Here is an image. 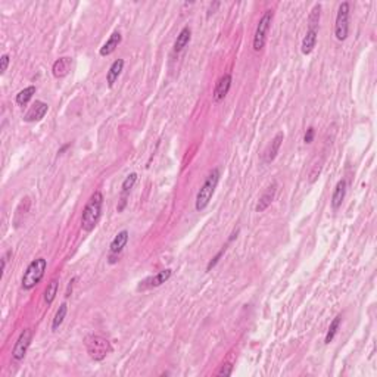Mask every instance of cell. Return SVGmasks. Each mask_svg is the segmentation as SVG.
Segmentation results:
<instances>
[{
	"label": "cell",
	"mask_w": 377,
	"mask_h": 377,
	"mask_svg": "<svg viewBox=\"0 0 377 377\" xmlns=\"http://www.w3.org/2000/svg\"><path fill=\"white\" fill-rule=\"evenodd\" d=\"M232 373H233V365L225 363V364L221 365V368L218 370L217 376H232Z\"/></svg>",
	"instance_id": "obj_27"
},
{
	"label": "cell",
	"mask_w": 377,
	"mask_h": 377,
	"mask_svg": "<svg viewBox=\"0 0 377 377\" xmlns=\"http://www.w3.org/2000/svg\"><path fill=\"white\" fill-rule=\"evenodd\" d=\"M70 146H71V143H67V144H64V146H62V148H60V149L58 151V155H62V153L65 152V151H67V149H68Z\"/></svg>",
	"instance_id": "obj_33"
},
{
	"label": "cell",
	"mask_w": 377,
	"mask_h": 377,
	"mask_svg": "<svg viewBox=\"0 0 377 377\" xmlns=\"http://www.w3.org/2000/svg\"><path fill=\"white\" fill-rule=\"evenodd\" d=\"M345 196H346V181L345 180H339L336 187L333 190V195H331V206L333 210H338L341 208L343 200H345Z\"/></svg>",
	"instance_id": "obj_18"
},
{
	"label": "cell",
	"mask_w": 377,
	"mask_h": 377,
	"mask_svg": "<svg viewBox=\"0 0 377 377\" xmlns=\"http://www.w3.org/2000/svg\"><path fill=\"white\" fill-rule=\"evenodd\" d=\"M341 323H342V316H338V317L333 318V321L330 323L329 330H327L326 339H324V343H326V345H329L330 342L334 339V336H336V333H338V329H339Z\"/></svg>",
	"instance_id": "obj_25"
},
{
	"label": "cell",
	"mask_w": 377,
	"mask_h": 377,
	"mask_svg": "<svg viewBox=\"0 0 377 377\" xmlns=\"http://www.w3.org/2000/svg\"><path fill=\"white\" fill-rule=\"evenodd\" d=\"M102 206H103V195L100 192H94L82 211L81 227L84 232L87 233L93 232L102 217Z\"/></svg>",
	"instance_id": "obj_1"
},
{
	"label": "cell",
	"mask_w": 377,
	"mask_h": 377,
	"mask_svg": "<svg viewBox=\"0 0 377 377\" xmlns=\"http://www.w3.org/2000/svg\"><path fill=\"white\" fill-rule=\"evenodd\" d=\"M129 237L130 235L127 230L119 232L114 237V240L111 242V246H109V264H114V257L118 258V255L124 250V247H125L127 242H129Z\"/></svg>",
	"instance_id": "obj_10"
},
{
	"label": "cell",
	"mask_w": 377,
	"mask_h": 377,
	"mask_svg": "<svg viewBox=\"0 0 377 377\" xmlns=\"http://www.w3.org/2000/svg\"><path fill=\"white\" fill-rule=\"evenodd\" d=\"M218 6H220V2H214V5H211V6H210V9H208V13H206V16L210 18L212 13H215V9H217Z\"/></svg>",
	"instance_id": "obj_31"
},
{
	"label": "cell",
	"mask_w": 377,
	"mask_h": 377,
	"mask_svg": "<svg viewBox=\"0 0 377 377\" xmlns=\"http://www.w3.org/2000/svg\"><path fill=\"white\" fill-rule=\"evenodd\" d=\"M232 87V75L230 74H224L223 77H220V80L215 84L214 89V100L215 102H221L224 97L228 94Z\"/></svg>",
	"instance_id": "obj_13"
},
{
	"label": "cell",
	"mask_w": 377,
	"mask_h": 377,
	"mask_svg": "<svg viewBox=\"0 0 377 377\" xmlns=\"http://www.w3.org/2000/svg\"><path fill=\"white\" fill-rule=\"evenodd\" d=\"M58 287H59L58 279L50 280V283L47 284L46 290H45V301H46L47 305H50V304L55 301V298H56V295H58Z\"/></svg>",
	"instance_id": "obj_22"
},
{
	"label": "cell",
	"mask_w": 377,
	"mask_h": 377,
	"mask_svg": "<svg viewBox=\"0 0 377 377\" xmlns=\"http://www.w3.org/2000/svg\"><path fill=\"white\" fill-rule=\"evenodd\" d=\"M349 11H351V5L348 2H343L339 6L336 24H334V35L339 41L346 40L349 33Z\"/></svg>",
	"instance_id": "obj_7"
},
{
	"label": "cell",
	"mask_w": 377,
	"mask_h": 377,
	"mask_svg": "<svg viewBox=\"0 0 377 377\" xmlns=\"http://www.w3.org/2000/svg\"><path fill=\"white\" fill-rule=\"evenodd\" d=\"M283 140H284V134H283V131H279V133L274 136V139L271 140L270 144L267 146L265 152H264V162L270 164V162H273V161L276 159L277 153H279L280 148H282Z\"/></svg>",
	"instance_id": "obj_12"
},
{
	"label": "cell",
	"mask_w": 377,
	"mask_h": 377,
	"mask_svg": "<svg viewBox=\"0 0 377 377\" xmlns=\"http://www.w3.org/2000/svg\"><path fill=\"white\" fill-rule=\"evenodd\" d=\"M271 23H273V11H265L264 15L261 16L258 25H257V31L254 35V43L252 47L255 52L262 50L265 46V41H267V34H268V30H270Z\"/></svg>",
	"instance_id": "obj_6"
},
{
	"label": "cell",
	"mask_w": 377,
	"mask_h": 377,
	"mask_svg": "<svg viewBox=\"0 0 377 377\" xmlns=\"http://www.w3.org/2000/svg\"><path fill=\"white\" fill-rule=\"evenodd\" d=\"M320 18H321V5H314V8L311 9V13L308 16V30L306 34L302 40V46H301V52L304 55H309L312 53V50L316 49L318 38V30H320Z\"/></svg>",
	"instance_id": "obj_2"
},
{
	"label": "cell",
	"mask_w": 377,
	"mask_h": 377,
	"mask_svg": "<svg viewBox=\"0 0 377 377\" xmlns=\"http://www.w3.org/2000/svg\"><path fill=\"white\" fill-rule=\"evenodd\" d=\"M276 192H277V183H273L270 187L267 188L264 193H262V196L259 198L258 200V205H257V212H262L265 211L268 206L271 205V202L274 200L276 198Z\"/></svg>",
	"instance_id": "obj_17"
},
{
	"label": "cell",
	"mask_w": 377,
	"mask_h": 377,
	"mask_svg": "<svg viewBox=\"0 0 377 377\" xmlns=\"http://www.w3.org/2000/svg\"><path fill=\"white\" fill-rule=\"evenodd\" d=\"M321 171H323V158L316 159L312 162L311 168H309V173H308V181L309 183H316L320 174H321Z\"/></svg>",
	"instance_id": "obj_23"
},
{
	"label": "cell",
	"mask_w": 377,
	"mask_h": 377,
	"mask_svg": "<svg viewBox=\"0 0 377 377\" xmlns=\"http://www.w3.org/2000/svg\"><path fill=\"white\" fill-rule=\"evenodd\" d=\"M35 90H37L35 86H28V87H25L24 90H21L19 93L16 94V99H15L16 103L21 106L27 105V103L33 99V96L35 94Z\"/></svg>",
	"instance_id": "obj_21"
},
{
	"label": "cell",
	"mask_w": 377,
	"mask_h": 377,
	"mask_svg": "<svg viewBox=\"0 0 377 377\" xmlns=\"http://www.w3.org/2000/svg\"><path fill=\"white\" fill-rule=\"evenodd\" d=\"M171 276H173V271L170 270V268L159 271L158 274H155V276H151V277L141 280L140 284L137 286V290H149V289H153V287H159V286H162L165 282H168Z\"/></svg>",
	"instance_id": "obj_9"
},
{
	"label": "cell",
	"mask_w": 377,
	"mask_h": 377,
	"mask_svg": "<svg viewBox=\"0 0 377 377\" xmlns=\"http://www.w3.org/2000/svg\"><path fill=\"white\" fill-rule=\"evenodd\" d=\"M220 176H221L220 174V170L218 168H214L211 173H210V176L206 177L205 183L202 184V187L198 192V196H196V203H195L196 211H203L210 205L212 196L215 193L217 184L220 181Z\"/></svg>",
	"instance_id": "obj_3"
},
{
	"label": "cell",
	"mask_w": 377,
	"mask_h": 377,
	"mask_svg": "<svg viewBox=\"0 0 377 377\" xmlns=\"http://www.w3.org/2000/svg\"><path fill=\"white\" fill-rule=\"evenodd\" d=\"M314 136H316V130H314V127H309V129L306 130L305 136H304V141H305V144H311L312 140H314Z\"/></svg>",
	"instance_id": "obj_29"
},
{
	"label": "cell",
	"mask_w": 377,
	"mask_h": 377,
	"mask_svg": "<svg viewBox=\"0 0 377 377\" xmlns=\"http://www.w3.org/2000/svg\"><path fill=\"white\" fill-rule=\"evenodd\" d=\"M239 232H240V230H239V228H236L235 232H233V233L230 235V237H228V240H227V243H232V242L235 240L236 237H237V235H239Z\"/></svg>",
	"instance_id": "obj_32"
},
{
	"label": "cell",
	"mask_w": 377,
	"mask_h": 377,
	"mask_svg": "<svg viewBox=\"0 0 377 377\" xmlns=\"http://www.w3.org/2000/svg\"><path fill=\"white\" fill-rule=\"evenodd\" d=\"M121 41H122V35H121V33H119V31L112 33L111 37L106 40L105 45L100 47L99 55H100V56H109V55H112V53L117 50V47L121 45Z\"/></svg>",
	"instance_id": "obj_15"
},
{
	"label": "cell",
	"mask_w": 377,
	"mask_h": 377,
	"mask_svg": "<svg viewBox=\"0 0 377 377\" xmlns=\"http://www.w3.org/2000/svg\"><path fill=\"white\" fill-rule=\"evenodd\" d=\"M86 345V349L89 357L94 360V361H103L106 358V355L112 351V346H111V342L99 336V334H90L86 338L84 341Z\"/></svg>",
	"instance_id": "obj_5"
},
{
	"label": "cell",
	"mask_w": 377,
	"mask_h": 377,
	"mask_svg": "<svg viewBox=\"0 0 377 377\" xmlns=\"http://www.w3.org/2000/svg\"><path fill=\"white\" fill-rule=\"evenodd\" d=\"M190 38H192V30L188 27H184L180 34L177 35L176 43H174V53H180L184 47L190 43Z\"/></svg>",
	"instance_id": "obj_20"
},
{
	"label": "cell",
	"mask_w": 377,
	"mask_h": 377,
	"mask_svg": "<svg viewBox=\"0 0 377 377\" xmlns=\"http://www.w3.org/2000/svg\"><path fill=\"white\" fill-rule=\"evenodd\" d=\"M49 111V105L41 102V100H35L33 105L30 106V109L27 111V114L24 115V121L25 122H37L41 121L45 115Z\"/></svg>",
	"instance_id": "obj_11"
},
{
	"label": "cell",
	"mask_w": 377,
	"mask_h": 377,
	"mask_svg": "<svg viewBox=\"0 0 377 377\" xmlns=\"http://www.w3.org/2000/svg\"><path fill=\"white\" fill-rule=\"evenodd\" d=\"M9 55H2V58H0V74L3 75L5 72H6V70H8V67H9Z\"/></svg>",
	"instance_id": "obj_28"
},
{
	"label": "cell",
	"mask_w": 377,
	"mask_h": 377,
	"mask_svg": "<svg viewBox=\"0 0 377 377\" xmlns=\"http://www.w3.org/2000/svg\"><path fill=\"white\" fill-rule=\"evenodd\" d=\"M136 181H137V174H136V173L129 174V176L125 177V180L122 181V186H121V202H119V205L117 206L118 212H122V210L125 208V205H127V198H129L130 192H131L133 186L136 184Z\"/></svg>",
	"instance_id": "obj_14"
},
{
	"label": "cell",
	"mask_w": 377,
	"mask_h": 377,
	"mask_svg": "<svg viewBox=\"0 0 377 377\" xmlns=\"http://www.w3.org/2000/svg\"><path fill=\"white\" fill-rule=\"evenodd\" d=\"M74 283H75V277H74V279H71L70 283H68V287H67V294H65V296H67V298H70L71 295H72V287H74Z\"/></svg>",
	"instance_id": "obj_30"
},
{
	"label": "cell",
	"mask_w": 377,
	"mask_h": 377,
	"mask_svg": "<svg viewBox=\"0 0 377 377\" xmlns=\"http://www.w3.org/2000/svg\"><path fill=\"white\" fill-rule=\"evenodd\" d=\"M31 339H33V331L31 329H25L19 334L18 341L15 342V346L12 349V358L13 361H21L24 360V357L27 355V351L31 345Z\"/></svg>",
	"instance_id": "obj_8"
},
{
	"label": "cell",
	"mask_w": 377,
	"mask_h": 377,
	"mask_svg": "<svg viewBox=\"0 0 377 377\" xmlns=\"http://www.w3.org/2000/svg\"><path fill=\"white\" fill-rule=\"evenodd\" d=\"M122 68H124V60L122 59H117L112 65H111V68L108 71V74H106V82H108V86L109 87H112L115 81L118 80V77L121 75V72H122Z\"/></svg>",
	"instance_id": "obj_19"
},
{
	"label": "cell",
	"mask_w": 377,
	"mask_h": 377,
	"mask_svg": "<svg viewBox=\"0 0 377 377\" xmlns=\"http://www.w3.org/2000/svg\"><path fill=\"white\" fill-rule=\"evenodd\" d=\"M228 245H230V243H225V245H224V246L221 247V249H220L218 252H217V255H215V257H214V258H212L211 261L208 262V265H206V271H211L212 268H214V267H215V265L218 264V261L221 259V257L224 255V252L227 250V246H228Z\"/></svg>",
	"instance_id": "obj_26"
},
{
	"label": "cell",
	"mask_w": 377,
	"mask_h": 377,
	"mask_svg": "<svg viewBox=\"0 0 377 377\" xmlns=\"http://www.w3.org/2000/svg\"><path fill=\"white\" fill-rule=\"evenodd\" d=\"M67 311H68V306H67V304H65V302H64V304H60L59 309L56 311V316H55V318H53V323H52V330H53V331H56V330L60 327V324L64 323L65 316H67Z\"/></svg>",
	"instance_id": "obj_24"
},
{
	"label": "cell",
	"mask_w": 377,
	"mask_h": 377,
	"mask_svg": "<svg viewBox=\"0 0 377 377\" xmlns=\"http://www.w3.org/2000/svg\"><path fill=\"white\" fill-rule=\"evenodd\" d=\"M46 268L47 261L45 258H37L34 261H31L23 276V282H21L23 289H25V290L34 289L35 286L41 282V279L45 277Z\"/></svg>",
	"instance_id": "obj_4"
},
{
	"label": "cell",
	"mask_w": 377,
	"mask_h": 377,
	"mask_svg": "<svg viewBox=\"0 0 377 377\" xmlns=\"http://www.w3.org/2000/svg\"><path fill=\"white\" fill-rule=\"evenodd\" d=\"M71 65H72V59L68 56H64V58H59L55 60L53 67H52V74L53 77L56 78H64L71 70Z\"/></svg>",
	"instance_id": "obj_16"
}]
</instances>
